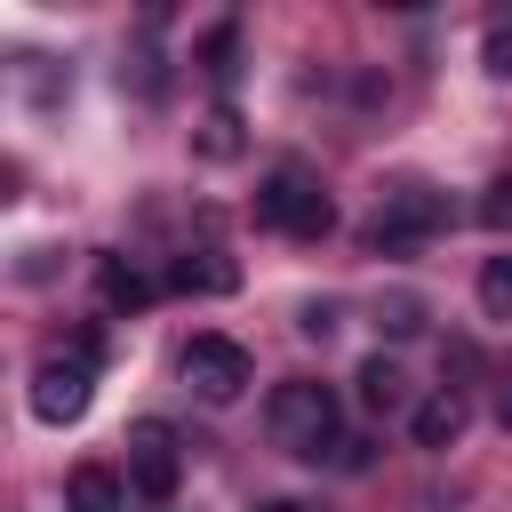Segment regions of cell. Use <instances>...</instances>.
I'll return each mask as SVG.
<instances>
[{"label":"cell","mask_w":512,"mask_h":512,"mask_svg":"<svg viewBox=\"0 0 512 512\" xmlns=\"http://www.w3.org/2000/svg\"><path fill=\"white\" fill-rule=\"evenodd\" d=\"M264 424H272V440H280L288 456H304V464H320L328 448H344V416H336V392H328L320 376H288V384H272Z\"/></svg>","instance_id":"obj_1"},{"label":"cell","mask_w":512,"mask_h":512,"mask_svg":"<svg viewBox=\"0 0 512 512\" xmlns=\"http://www.w3.org/2000/svg\"><path fill=\"white\" fill-rule=\"evenodd\" d=\"M256 224H272V232H288V240H320V232L336 224V200L320 192V176H312L304 160H280V168L256 184Z\"/></svg>","instance_id":"obj_2"},{"label":"cell","mask_w":512,"mask_h":512,"mask_svg":"<svg viewBox=\"0 0 512 512\" xmlns=\"http://www.w3.org/2000/svg\"><path fill=\"white\" fill-rule=\"evenodd\" d=\"M448 224V200L432 192V184H400V192H384V208H376V224H368V248L376 256H408L416 240H432Z\"/></svg>","instance_id":"obj_3"},{"label":"cell","mask_w":512,"mask_h":512,"mask_svg":"<svg viewBox=\"0 0 512 512\" xmlns=\"http://www.w3.org/2000/svg\"><path fill=\"white\" fill-rule=\"evenodd\" d=\"M248 344H232V336H192L184 344V384L208 400V408H232L240 392H248Z\"/></svg>","instance_id":"obj_4"},{"label":"cell","mask_w":512,"mask_h":512,"mask_svg":"<svg viewBox=\"0 0 512 512\" xmlns=\"http://www.w3.org/2000/svg\"><path fill=\"white\" fill-rule=\"evenodd\" d=\"M176 480H184V456H176V432H168L160 416H144V424H128V488H136L144 504H168V496H176Z\"/></svg>","instance_id":"obj_5"},{"label":"cell","mask_w":512,"mask_h":512,"mask_svg":"<svg viewBox=\"0 0 512 512\" xmlns=\"http://www.w3.org/2000/svg\"><path fill=\"white\" fill-rule=\"evenodd\" d=\"M88 400H96L88 360H40V368H32V416H40V424H80Z\"/></svg>","instance_id":"obj_6"},{"label":"cell","mask_w":512,"mask_h":512,"mask_svg":"<svg viewBox=\"0 0 512 512\" xmlns=\"http://www.w3.org/2000/svg\"><path fill=\"white\" fill-rule=\"evenodd\" d=\"M464 424H472V408H464V392H456V384H440V392H432V400H416V416H408L416 448H456V440H464Z\"/></svg>","instance_id":"obj_7"},{"label":"cell","mask_w":512,"mask_h":512,"mask_svg":"<svg viewBox=\"0 0 512 512\" xmlns=\"http://www.w3.org/2000/svg\"><path fill=\"white\" fill-rule=\"evenodd\" d=\"M168 288H184V296H232V288H240V264H232L224 248H192V256H176Z\"/></svg>","instance_id":"obj_8"},{"label":"cell","mask_w":512,"mask_h":512,"mask_svg":"<svg viewBox=\"0 0 512 512\" xmlns=\"http://www.w3.org/2000/svg\"><path fill=\"white\" fill-rule=\"evenodd\" d=\"M96 296H104V312H144L152 304V280L136 264H120V256H96Z\"/></svg>","instance_id":"obj_9"},{"label":"cell","mask_w":512,"mask_h":512,"mask_svg":"<svg viewBox=\"0 0 512 512\" xmlns=\"http://www.w3.org/2000/svg\"><path fill=\"white\" fill-rule=\"evenodd\" d=\"M64 504H72V512H120V472H112V464H72Z\"/></svg>","instance_id":"obj_10"},{"label":"cell","mask_w":512,"mask_h":512,"mask_svg":"<svg viewBox=\"0 0 512 512\" xmlns=\"http://www.w3.org/2000/svg\"><path fill=\"white\" fill-rule=\"evenodd\" d=\"M360 408H376V416H392V408H408V376L376 352V360H360Z\"/></svg>","instance_id":"obj_11"},{"label":"cell","mask_w":512,"mask_h":512,"mask_svg":"<svg viewBox=\"0 0 512 512\" xmlns=\"http://www.w3.org/2000/svg\"><path fill=\"white\" fill-rule=\"evenodd\" d=\"M192 152H200V160H232V152H240V112H232V104H216V112L200 120Z\"/></svg>","instance_id":"obj_12"},{"label":"cell","mask_w":512,"mask_h":512,"mask_svg":"<svg viewBox=\"0 0 512 512\" xmlns=\"http://www.w3.org/2000/svg\"><path fill=\"white\" fill-rule=\"evenodd\" d=\"M472 288H480V312L488 320H512V256H488Z\"/></svg>","instance_id":"obj_13"},{"label":"cell","mask_w":512,"mask_h":512,"mask_svg":"<svg viewBox=\"0 0 512 512\" xmlns=\"http://www.w3.org/2000/svg\"><path fill=\"white\" fill-rule=\"evenodd\" d=\"M232 56H240V24H216V32L200 40V64H208V80H216V88H232V72H240Z\"/></svg>","instance_id":"obj_14"},{"label":"cell","mask_w":512,"mask_h":512,"mask_svg":"<svg viewBox=\"0 0 512 512\" xmlns=\"http://www.w3.org/2000/svg\"><path fill=\"white\" fill-rule=\"evenodd\" d=\"M480 224H488V232H512V176H496V184L480 192Z\"/></svg>","instance_id":"obj_15"},{"label":"cell","mask_w":512,"mask_h":512,"mask_svg":"<svg viewBox=\"0 0 512 512\" xmlns=\"http://www.w3.org/2000/svg\"><path fill=\"white\" fill-rule=\"evenodd\" d=\"M384 328H392V336H416V328H424V304H416V296H392V304H384Z\"/></svg>","instance_id":"obj_16"},{"label":"cell","mask_w":512,"mask_h":512,"mask_svg":"<svg viewBox=\"0 0 512 512\" xmlns=\"http://www.w3.org/2000/svg\"><path fill=\"white\" fill-rule=\"evenodd\" d=\"M488 72L512 80V24H488Z\"/></svg>","instance_id":"obj_17"},{"label":"cell","mask_w":512,"mask_h":512,"mask_svg":"<svg viewBox=\"0 0 512 512\" xmlns=\"http://www.w3.org/2000/svg\"><path fill=\"white\" fill-rule=\"evenodd\" d=\"M256 512H312V504H296V496H272V504H256Z\"/></svg>","instance_id":"obj_18"}]
</instances>
